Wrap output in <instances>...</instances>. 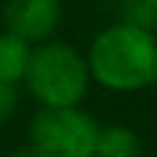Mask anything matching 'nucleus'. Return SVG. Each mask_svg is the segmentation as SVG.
Segmentation results:
<instances>
[{
  "label": "nucleus",
  "mask_w": 157,
  "mask_h": 157,
  "mask_svg": "<svg viewBox=\"0 0 157 157\" xmlns=\"http://www.w3.org/2000/svg\"><path fill=\"white\" fill-rule=\"evenodd\" d=\"M86 63L91 80L108 91H144L157 80V33L124 19L113 22L91 39Z\"/></svg>",
  "instance_id": "nucleus-1"
},
{
  "label": "nucleus",
  "mask_w": 157,
  "mask_h": 157,
  "mask_svg": "<svg viewBox=\"0 0 157 157\" xmlns=\"http://www.w3.org/2000/svg\"><path fill=\"white\" fill-rule=\"evenodd\" d=\"M22 83L41 108H72L86 99L91 75L77 47L47 39L33 47Z\"/></svg>",
  "instance_id": "nucleus-2"
},
{
  "label": "nucleus",
  "mask_w": 157,
  "mask_h": 157,
  "mask_svg": "<svg viewBox=\"0 0 157 157\" xmlns=\"http://www.w3.org/2000/svg\"><path fill=\"white\" fill-rule=\"evenodd\" d=\"M99 124L91 113L72 108H39L30 119L28 135L47 157H94Z\"/></svg>",
  "instance_id": "nucleus-3"
},
{
  "label": "nucleus",
  "mask_w": 157,
  "mask_h": 157,
  "mask_svg": "<svg viewBox=\"0 0 157 157\" xmlns=\"http://www.w3.org/2000/svg\"><path fill=\"white\" fill-rule=\"evenodd\" d=\"M61 0H6L3 25L30 44L47 41L61 22Z\"/></svg>",
  "instance_id": "nucleus-4"
},
{
  "label": "nucleus",
  "mask_w": 157,
  "mask_h": 157,
  "mask_svg": "<svg viewBox=\"0 0 157 157\" xmlns=\"http://www.w3.org/2000/svg\"><path fill=\"white\" fill-rule=\"evenodd\" d=\"M30 52H33L30 41H25L22 36H17L11 30H3L0 33V83L19 86L28 72Z\"/></svg>",
  "instance_id": "nucleus-5"
},
{
  "label": "nucleus",
  "mask_w": 157,
  "mask_h": 157,
  "mask_svg": "<svg viewBox=\"0 0 157 157\" xmlns=\"http://www.w3.org/2000/svg\"><path fill=\"white\" fill-rule=\"evenodd\" d=\"M144 141L141 135L127 124H108L97 132L94 157H141Z\"/></svg>",
  "instance_id": "nucleus-6"
},
{
  "label": "nucleus",
  "mask_w": 157,
  "mask_h": 157,
  "mask_svg": "<svg viewBox=\"0 0 157 157\" xmlns=\"http://www.w3.org/2000/svg\"><path fill=\"white\" fill-rule=\"evenodd\" d=\"M124 6V22L130 25H138V28H146V30H155L157 28V14L144 3V0H121Z\"/></svg>",
  "instance_id": "nucleus-7"
},
{
  "label": "nucleus",
  "mask_w": 157,
  "mask_h": 157,
  "mask_svg": "<svg viewBox=\"0 0 157 157\" xmlns=\"http://www.w3.org/2000/svg\"><path fill=\"white\" fill-rule=\"evenodd\" d=\"M19 108V88L11 83H0V124L11 121Z\"/></svg>",
  "instance_id": "nucleus-8"
},
{
  "label": "nucleus",
  "mask_w": 157,
  "mask_h": 157,
  "mask_svg": "<svg viewBox=\"0 0 157 157\" xmlns=\"http://www.w3.org/2000/svg\"><path fill=\"white\" fill-rule=\"evenodd\" d=\"M8 157H47V155H44L41 149H36L33 144H28V146H19V149H14Z\"/></svg>",
  "instance_id": "nucleus-9"
},
{
  "label": "nucleus",
  "mask_w": 157,
  "mask_h": 157,
  "mask_svg": "<svg viewBox=\"0 0 157 157\" xmlns=\"http://www.w3.org/2000/svg\"><path fill=\"white\" fill-rule=\"evenodd\" d=\"M144 3H146V6H149V8H152V11L157 14V0H144Z\"/></svg>",
  "instance_id": "nucleus-10"
},
{
  "label": "nucleus",
  "mask_w": 157,
  "mask_h": 157,
  "mask_svg": "<svg viewBox=\"0 0 157 157\" xmlns=\"http://www.w3.org/2000/svg\"><path fill=\"white\" fill-rule=\"evenodd\" d=\"M152 88H155V94H157V80H155V86H152Z\"/></svg>",
  "instance_id": "nucleus-11"
}]
</instances>
